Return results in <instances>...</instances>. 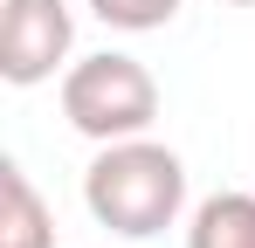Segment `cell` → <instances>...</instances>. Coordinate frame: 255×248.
<instances>
[{"instance_id": "6da1fadb", "label": "cell", "mask_w": 255, "mask_h": 248, "mask_svg": "<svg viewBox=\"0 0 255 248\" xmlns=\"http://www.w3.org/2000/svg\"><path fill=\"white\" fill-rule=\"evenodd\" d=\"M83 207L97 228L145 242V235H166L186 207V165L172 145L152 138H118V145H97V159L83 172Z\"/></svg>"}, {"instance_id": "7a4b0ae2", "label": "cell", "mask_w": 255, "mask_h": 248, "mask_svg": "<svg viewBox=\"0 0 255 248\" xmlns=\"http://www.w3.org/2000/svg\"><path fill=\"white\" fill-rule=\"evenodd\" d=\"M62 118L83 131L90 145H118V138H145L159 118V83L138 55H83L62 69Z\"/></svg>"}, {"instance_id": "3957f363", "label": "cell", "mask_w": 255, "mask_h": 248, "mask_svg": "<svg viewBox=\"0 0 255 248\" xmlns=\"http://www.w3.org/2000/svg\"><path fill=\"white\" fill-rule=\"evenodd\" d=\"M76 48L69 0H0V76L14 90L48 83Z\"/></svg>"}, {"instance_id": "277c9868", "label": "cell", "mask_w": 255, "mask_h": 248, "mask_svg": "<svg viewBox=\"0 0 255 248\" xmlns=\"http://www.w3.org/2000/svg\"><path fill=\"white\" fill-rule=\"evenodd\" d=\"M0 248H55V214L14 159L0 165Z\"/></svg>"}, {"instance_id": "5b68a950", "label": "cell", "mask_w": 255, "mask_h": 248, "mask_svg": "<svg viewBox=\"0 0 255 248\" xmlns=\"http://www.w3.org/2000/svg\"><path fill=\"white\" fill-rule=\"evenodd\" d=\"M186 248H255V193H214L193 207Z\"/></svg>"}, {"instance_id": "8992f818", "label": "cell", "mask_w": 255, "mask_h": 248, "mask_svg": "<svg viewBox=\"0 0 255 248\" xmlns=\"http://www.w3.org/2000/svg\"><path fill=\"white\" fill-rule=\"evenodd\" d=\"M179 7H186V0H90V14H97L104 28H125V35H152V28H166Z\"/></svg>"}, {"instance_id": "52a82bcc", "label": "cell", "mask_w": 255, "mask_h": 248, "mask_svg": "<svg viewBox=\"0 0 255 248\" xmlns=\"http://www.w3.org/2000/svg\"><path fill=\"white\" fill-rule=\"evenodd\" d=\"M221 7H255V0H221Z\"/></svg>"}]
</instances>
